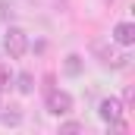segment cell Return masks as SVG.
I'll use <instances>...</instances> for the list:
<instances>
[{"mask_svg": "<svg viewBox=\"0 0 135 135\" xmlns=\"http://www.w3.org/2000/svg\"><path fill=\"white\" fill-rule=\"evenodd\" d=\"M3 50H6L13 60L25 57V50H28V35L22 32V28H16V25H9V28H6V38H3Z\"/></svg>", "mask_w": 135, "mask_h": 135, "instance_id": "1", "label": "cell"}, {"mask_svg": "<svg viewBox=\"0 0 135 135\" xmlns=\"http://www.w3.org/2000/svg\"><path fill=\"white\" fill-rule=\"evenodd\" d=\"M9 82H13V72L0 63V88H9Z\"/></svg>", "mask_w": 135, "mask_h": 135, "instance_id": "7", "label": "cell"}, {"mask_svg": "<svg viewBox=\"0 0 135 135\" xmlns=\"http://www.w3.org/2000/svg\"><path fill=\"white\" fill-rule=\"evenodd\" d=\"M9 16H13V9H9V3H0V19H3V22H6V19H9Z\"/></svg>", "mask_w": 135, "mask_h": 135, "instance_id": "10", "label": "cell"}, {"mask_svg": "<svg viewBox=\"0 0 135 135\" xmlns=\"http://www.w3.org/2000/svg\"><path fill=\"white\" fill-rule=\"evenodd\" d=\"M113 41L123 44V47L135 44V25H132V22H119V25L113 28Z\"/></svg>", "mask_w": 135, "mask_h": 135, "instance_id": "4", "label": "cell"}, {"mask_svg": "<svg viewBox=\"0 0 135 135\" xmlns=\"http://www.w3.org/2000/svg\"><path fill=\"white\" fill-rule=\"evenodd\" d=\"M16 88H19L22 94H32L35 91V75L32 72H19V75H16Z\"/></svg>", "mask_w": 135, "mask_h": 135, "instance_id": "5", "label": "cell"}, {"mask_svg": "<svg viewBox=\"0 0 135 135\" xmlns=\"http://www.w3.org/2000/svg\"><path fill=\"white\" fill-rule=\"evenodd\" d=\"M63 69H66V75H79V72H82V57H79V54H69Z\"/></svg>", "mask_w": 135, "mask_h": 135, "instance_id": "6", "label": "cell"}, {"mask_svg": "<svg viewBox=\"0 0 135 135\" xmlns=\"http://www.w3.org/2000/svg\"><path fill=\"white\" fill-rule=\"evenodd\" d=\"M101 119L104 123H110L113 129H123V104L116 101V98H107V101H101Z\"/></svg>", "mask_w": 135, "mask_h": 135, "instance_id": "2", "label": "cell"}, {"mask_svg": "<svg viewBox=\"0 0 135 135\" xmlns=\"http://www.w3.org/2000/svg\"><path fill=\"white\" fill-rule=\"evenodd\" d=\"M60 132H82V123H63Z\"/></svg>", "mask_w": 135, "mask_h": 135, "instance_id": "9", "label": "cell"}, {"mask_svg": "<svg viewBox=\"0 0 135 135\" xmlns=\"http://www.w3.org/2000/svg\"><path fill=\"white\" fill-rule=\"evenodd\" d=\"M0 123L3 126H19V113H0Z\"/></svg>", "mask_w": 135, "mask_h": 135, "instance_id": "8", "label": "cell"}, {"mask_svg": "<svg viewBox=\"0 0 135 135\" xmlns=\"http://www.w3.org/2000/svg\"><path fill=\"white\" fill-rule=\"evenodd\" d=\"M47 110H50L54 116H66L69 110H72V98H69L66 91L50 88V91H47Z\"/></svg>", "mask_w": 135, "mask_h": 135, "instance_id": "3", "label": "cell"}]
</instances>
